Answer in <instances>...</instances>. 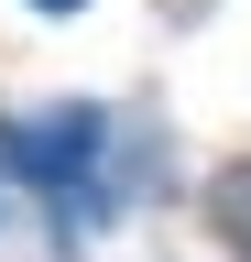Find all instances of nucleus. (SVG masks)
I'll use <instances>...</instances> for the list:
<instances>
[{
	"mask_svg": "<svg viewBox=\"0 0 251 262\" xmlns=\"http://www.w3.org/2000/svg\"><path fill=\"white\" fill-rule=\"evenodd\" d=\"M109 110H33V120H0V164L11 175H33L44 196H77L87 175L109 164Z\"/></svg>",
	"mask_w": 251,
	"mask_h": 262,
	"instance_id": "f257e3e1",
	"label": "nucleus"
},
{
	"mask_svg": "<svg viewBox=\"0 0 251 262\" xmlns=\"http://www.w3.org/2000/svg\"><path fill=\"white\" fill-rule=\"evenodd\" d=\"M208 219H218V241L251 262V164H218L208 175Z\"/></svg>",
	"mask_w": 251,
	"mask_h": 262,
	"instance_id": "f03ea898",
	"label": "nucleus"
},
{
	"mask_svg": "<svg viewBox=\"0 0 251 262\" xmlns=\"http://www.w3.org/2000/svg\"><path fill=\"white\" fill-rule=\"evenodd\" d=\"M33 11H77V0H33Z\"/></svg>",
	"mask_w": 251,
	"mask_h": 262,
	"instance_id": "7ed1b4c3",
	"label": "nucleus"
}]
</instances>
